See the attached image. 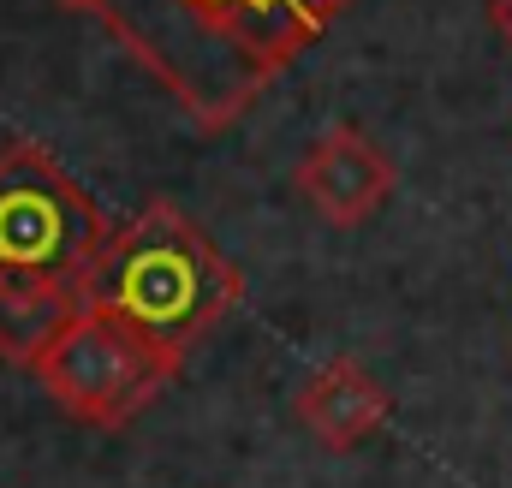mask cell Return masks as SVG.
<instances>
[{
    "instance_id": "obj_2",
    "label": "cell",
    "mask_w": 512,
    "mask_h": 488,
    "mask_svg": "<svg viewBox=\"0 0 512 488\" xmlns=\"http://www.w3.org/2000/svg\"><path fill=\"white\" fill-rule=\"evenodd\" d=\"M78 310H96L137 334L149 352L179 369L191 346L227 322L245 298V274L215 239L167 197H149L126 227H114L102 256L78 274Z\"/></svg>"
},
{
    "instance_id": "obj_9",
    "label": "cell",
    "mask_w": 512,
    "mask_h": 488,
    "mask_svg": "<svg viewBox=\"0 0 512 488\" xmlns=\"http://www.w3.org/2000/svg\"><path fill=\"white\" fill-rule=\"evenodd\" d=\"M60 6H72V12H102V0H60Z\"/></svg>"
},
{
    "instance_id": "obj_5",
    "label": "cell",
    "mask_w": 512,
    "mask_h": 488,
    "mask_svg": "<svg viewBox=\"0 0 512 488\" xmlns=\"http://www.w3.org/2000/svg\"><path fill=\"white\" fill-rule=\"evenodd\" d=\"M399 185V167L382 143L358 125H328L310 155L298 161V197L328 221V227H364Z\"/></svg>"
},
{
    "instance_id": "obj_7",
    "label": "cell",
    "mask_w": 512,
    "mask_h": 488,
    "mask_svg": "<svg viewBox=\"0 0 512 488\" xmlns=\"http://www.w3.org/2000/svg\"><path fill=\"white\" fill-rule=\"evenodd\" d=\"M72 316H78V292L72 286L0 280V364L36 369L48 358V346L66 334Z\"/></svg>"
},
{
    "instance_id": "obj_8",
    "label": "cell",
    "mask_w": 512,
    "mask_h": 488,
    "mask_svg": "<svg viewBox=\"0 0 512 488\" xmlns=\"http://www.w3.org/2000/svg\"><path fill=\"white\" fill-rule=\"evenodd\" d=\"M489 24H495V36L512 48V0H489Z\"/></svg>"
},
{
    "instance_id": "obj_6",
    "label": "cell",
    "mask_w": 512,
    "mask_h": 488,
    "mask_svg": "<svg viewBox=\"0 0 512 488\" xmlns=\"http://www.w3.org/2000/svg\"><path fill=\"white\" fill-rule=\"evenodd\" d=\"M292 411L328 453H352L387 423L393 399L358 358H328V364L310 369V381L298 387Z\"/></svg>"
},
{
    "instance_id": "obj_4",
    "label": "cell",
    "mask_w": 512,
    "mask_h": 488,
    "mask_svg": "<svg viewBox=\"0 0 512 488\" xmlns=\"http://www.w3.org/2000/svg\"><path fill=\"white\" fill-rule=\"evenodd\" d=\"M30 375L42 381V393L66 417H78L90 429H126L173 381V364L161 352H149L137 334H126L120 322H108L96 310H78Z\"/></svg>"
},
{
    "instance_id": "obj_1",
    "label": "cell",
    "mask_w": 512,
    "mask_h": 488,
    "mask_svg": "<svg viewBox=\"0 0 512 488\" xmlns=\"http://www.w3.org/2000/svg\"><path fill=\"white\" fill-rule=\"evenodd\" d=\"M352 0H102V30L191 114L227 131Z\"/></svg>"
},
{
    "instance_id": "obj_3",
    "label": "cell",
    "mask_w": 512,
    "mask_h": 488,
    "mask_svg": "<svg viewBox=\"0 0 512 488\" xmlns=\"http://www.w3.org/2000/svg\"><path fill=\"white\" fill-rule=\"evenodd\" d=\"M108 233L114 227L96 197L42 143L18 137L0 149V280L78 286Z\"/></svg>"
}]
</instances>
